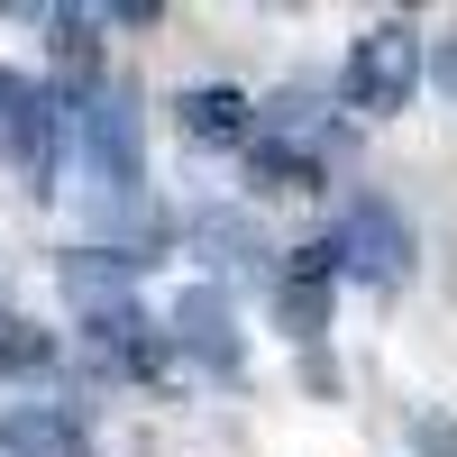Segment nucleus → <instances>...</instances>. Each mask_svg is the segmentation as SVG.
<instances>
[{
	"instance_id": "nucleus-1",
	"label": "nucleus",
	"mask_w": 457,
	"mask_h": 457,
	"mask_svg": "<svg viewBox=\"0 0 457 457\" xmlns=\"http://www.w3.org/2000/svg\"><path fill=\"white\" fill-rule=\"evenodd\" d=\"M421 92V28L411 19H375L348 64H338V101L357 110V120H394V110Z\"/></svg>"
},
{
	"instance_id": "nucleus-8",
	"label": "nucleus",
	"mask_w": 457,
	"mask_h": 457,
	"mask_svg": "<svg viewBox=\"0 0 457 457\" xmlns=\"http://www.w3.org/2000/svg\"><path fill=\"white\" fill-rule=\"evenodd\" d=\"M0 457H83V421H73L64 403H19L0 411Z\"/></svg>"
},
{
	"instance_id": "nucleus-6",
	"label": "nucleus",
	"mask_w": 457,
	"mask_h": 457,
	"mask_svg": "<svg viewBox=\"0 0 457 457\" xmlns=\"http://www.w3.org/2000/svg\"><path fill=\"white\" fill-rule=\"evenodd\" d=\"M129 284H137V256L129 247H73L64 256V293H73V312L83 320H110V312H129Z\"/></svg>"
},
{
	"instance_id": "nucleus-7",
	"label": "nucleus",
	"mask_w": 457,
	"mask_h": 457,
	"mask_svg": "<svg viewBox=\"0 0 457 457\" xmlns=\"http://www.w3.org/2000/svg\"><path fill=\"white\" fill-rule=\"evenodd\" d=\"M174 348L183 357H202L211 375H238V338H228V302L211 293V284H193L174 302Z\"/></svg>"
},
{
	"instance_id": "nucleus-2",
	"label": "nucleus",
	"mask_w": 457,
	"mask_h": 457,
	"mask_svg": "<svg viewBox=\"0 0 457 457\" xmlns=\"http://www.w3.org/2000/svg\"><path fill=\"white\" fill-rule=\"evenodd\" d=\"M0 137H10V156L37 174V193H46L55 156H64V92L28 83V73H0Z\"/></svg>"
},
{
	"instance_id": "nucleus-3",
	"label": "nucleus",
	"mask_w": 457,
	"mask_h": 457,
	"mask_svg": "<svg viewBox=\"0 0 457 457\" xmlns=\"http://www.w3.org/2000/svg\"><path fill=\"white\" fill-rule=\"evenodd\" d=\"M83 146H92V165H101V183L120 202L146 183V137H137V92L129 83H101L83 101Z\"/></svg>"
},
{
	"instance_id": "nucleus-11",
	"label": "nucleus",
	"mask_w": 457,
	"mask_h": 457,
	"mask_svg": "<svg viewBox=\"0 0 457 457\" xmlns=\"http://www.w3.org/2000/svg\"><path fill=\"white\" fill-rule=\"evenodd\" d=\"M430 73H439V92L457 101V37H448V46H439V64H430Z\"/></svg>"
},
{
	"instance_id": "nucleus-4",
	"label": "nucleus",
	"mask_w": 457,
	"mask_h": 457,
	"mask_svg": "<svg viewBox=\"0 0 457 457\" xmlns=\"http://www.w3.org/2000/svg\"><path fill=\"white\" fill-rule=\"evenodd\" d=\"M338 256H348V275H366V284H403L411 275V228L394 220V202H375V193H357L348 211H338Z\"/></svg>"
},
{
	"instance_id": "nucleus-5",
	"label": "nucleus",
	"mask_w": 457,
	"mask_h": 457,
	"mask_svg": "<svg viewBox=\"0 0 457 457\" xmlns=\"http://www.w3.org/2000/svg\"><path fill=\"white\" fill-rule=\"evenodd\" d=\"M174 129L193 137V146H256L265 120H256V101L238 83H193V92L174 101Z\"/></svg>"
},
{
	"instance_id": "nucleus-9",
	"label": "nucleus",
	"mask_w": 457,
	"mask_h": 457,
	"mask_svg": "<svg viewBox=\"0 0 457 457\" xmlns=\"http://www.w3.org/2000/svg\"><path fill=\"white\" fill-rule=\"evenodd\" d=\"M55 357V338L37 329V320H19V312H0V375H37Z\"/></svg>"
},
{
	"instance_id": "nucleus-10",
	"label": "nucleus",
	"mask_w": 457,
	"mask_h": 457,
	"mask_svg": "<svg viewBox=\"0 0 457 457\" xmlns=\"http://www.w3.org/2000/svg\"><path fill=\"white\" fill-rule=\"evenodd\" d=\"M320 320H329V284H284V329L320 338Z\"/></svg>"
}]
</instances>
